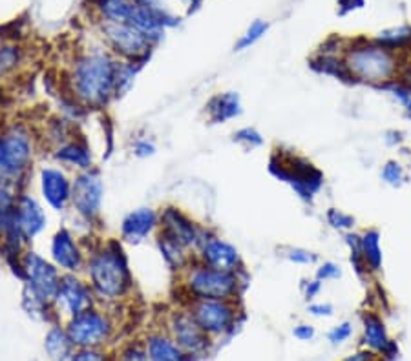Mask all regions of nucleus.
<instances>
[{
  "label": "nucleus",
  "mask_w": 411,
  "mask_h": 361,
  "mask_svg": "<svg viewBox=\"0 0 411 361\" xmlns=\"http://www.w3.org/2000/svg\"><path fill=\"white\" fill-rule=\"evenodd\" d=\"M148 361H192L191 354H186L182 346L177 345L172 336L165 334H152L145 343Z\"/></svg>",
  "instance_id": "412c9836"
},
{
  "label": "nucleus",
  "mask_w": 411,
  "mask_h": 361,
  "mask_svg": "<svg viewBox=\"0 0 411 361\" xmlns=\"http://www.w3.org/2000/svg\"><path fill=\"white\" fill-rule=\"evenodd\" d=\"M186 2H188L191 6H198V2H200V0H186Z\"/></svg>",
  "instance_id": "09e8293b"
},
{
  "label": "nucleus",
  "mask_w": 411,
  "mask_h": 361,
  "mask_svg": "<svg viewBox=\"0 0 411 361\" xmlns=\"http://www.w3.org/2000/svg\"><path fill=\"white\" fill-rule=\"evenodd\" d=\"M159 225V215L152 208H137L127 214L121 223V237L128 243H143Z\"/></svg>",
  "instance_id": "aec40b11"
},
{
  "label": "nucleus",
  "mask_w": 411,
  "mask_h": 361,
  "mask_svg": "<svg viewBox=\"0 0 411 361\" xmlns=\"http://www.w3.org/2000/svg\"><path fill=\"white\" fill-rule=\"evenodd\" d=\"M380 176L382 180H384L386 185L393 186V188H401V186L406 183V171H404L401 162L393 161V159L382 166Z\"/></svg>",
  "instance_id": "7c9ffc66"
},
{
  "label": "nucleus",
  "mask_w": 411,
  "mask_h": 361,
  "mask_svg": "<svg viewBox=\"0 0 411 361\" xmlns=\"http://www.w3.org/2000/svg\"><path fill=\"white\" fill-rule=\"evenodd\" d=\"M328 223L333 226L335 230H351L355 226V217L346 212L338 210V208H329L328 210Z\"/></svg>",
  "instance_id": "473e14b6"
},
{
  "label": "nucleus",
  "mask_w": 411,
  "mask_h": 361,
  "mask_svg": "<svg viewBox=\"0 0 411 361\" xmlns=\"http://www.w3.org/2000/svg\"><path fill=\"white\" fill-rule=\"evenodd\" d=\"M207 115H209L211 122H214V124H220V122H227L230 121V119L240 117V95L236 92H225L214 95V97L209 101V104H207Z\"/></svg>",
  "instance_id": "4be33fe9"
},
{
  "label": "nucleus",
  "mask_w": 411,
  "mask_h": 361,
  "mask_svg": "<svg viewBox=\"0 0 411 361\" xmlns=\"http://www.w3.org/2000/svg\"><path fill=\"white\" fill-rule=\"evenodd\" d=\"M373 40L378 42L380 46H384V48L393 49V51L406 49L411 46V26H398V28L384 30Z\"/></svg>",
  "instance_id": "cd10ccee"
},
{
  "label": "nucleus",
  "mask_w": 411,
  "mask_h": 361,
  "mask_svg": "<svg viewBox=\"0 0 411 361\" xmlns=\"http://www.w3.org/2000/svg\"><path fill=\"white\" fill-rule=\"evenodd\" d=\"M51 259L68 274H77L84 267V252L68 228H61L51 240Z\"/></svg>",
  "instance_id": "a211bd4d"
},
{
  "label": "nucleus",
  "mask_w": 411,
  "mask_h": 361,
  "mask_svg": "<svg viewBox=\"0 0 411 361\" xmlns=\"http://www.w3.org/2000/svg\"><path fill=\"white\" fill-rule=\"evenodd\" d=\"M382 88L386 90V92L395 99L396 103L404 108L406 115L411 119V90L408 88V86H404L401 81H393V83L386 84V86H382Z\"/></svg>",
  "instance_id": "2f4dec72"
},
{
  "label": "nucleus",
  "mask_w": 411,
  "mask_h": 361,
  "mask_svg": "<svg viewBox=\"0 0 411 361\" xmlns=\"http://www.w3.org/2000/svg\"><path fill=\"white\" fill-rule=\"evenodd\" d=\"M15 223L20 235L28 243V241H33L46 228L48 217L45 214V208L33 196L20 194L15 205Z\"/></svg>",
  "instance_id": "f3484780"
},
{
  "label": "nucleus",
  "mask_w": 411,
  "mask_h": 361,
  "mask_svg": "<svg viewBox=\"0 0 411 361\" xmlns=\"http://www.w3.org/2000/svg\"><path fill=\"white\" fill-rule=\"evenodd\" d=\"M66 332L74 346L79 349H97L110 339L113 325L106 314L99 312L95 308H88L77 316L70 317L66 323Z\"/></svg>",
  "instance_id": "1a4fd4ad"
},
{
  "label": "nucleus",
  "mask_w": 411,
  "mask_h": 361,
  "mask_svg": "<svg viewBox=\"0 0 411 361\" xmlns=\"http://www.w3.org/2000/svg\"><path fill=\"white\" fill-rule=\"evenodd\" d=\"M234 141L240 142V144H243V146L247 148H256L264 144V137L259 135L258 130L247 126L241 128V130H238V132L234 133Z\"/></svg>",
  "instance_id": "f704fd0d"
},
{
  "label": "nucleus",
  "mask_w": 411,
  "mask_h": 361,
  "mask_svg": "<svg viewBox=\"0 0 411 361\" xmlns=\"http://www.w3.org/2000/svg\"><path fill=\"white\" fill-rule=\"evenodd\" d=\"M271 171L278 179L289 183L296 190V194L305 201L313 199L323 180L322 174L311 162L298 159V157H289L287 161H282L278 165L273 161L271 162Z\"/></svg>",
  "instance_id": "9b49d317"
},
{
  "label": "nucleus",
  "mask_w": 411,
  "mask_h": 361,
  "mask_svg": "<svg viewBox=\"0 0 411 361\" xmlns=\"http://www.w3.org/2000/svg\"><path fill=\"white\" fill-rule=\"evenodd\" d=\"M159 223H161V234L182 244L186 250L200 249L201 241L207 237L205 230H201L198 223H194L176 206H167L159 215Z\"/></svg>",
  "instance_id": "ddd939ff"
},
{
  "label": "nucleus",
  "mask_w": 411,
  "mask_h": 361,
  "mask_svg": "<svg viewBox=\"0 0 411 361\" xmlns=\"http://www.w3.org/2000/svg\"><path fill=\"white\" fill-rule=\"evenodd\" d=\"M70 361H108V358L97 349H79L75 354H72Z\"/></svg>",
  "instance_id": "4c0bfd02"
},
{
  "label": "nucleus",
  "mask_w": 411,
  "mask_h": 361,
  "mask_svg": "<svg viewBox=\"0 0 411 361\" xmlns=\"http://www.w3.org/2000/svg\"><path fill=\"white\" fill-rule=\"evenodd\" d=\"M340 276H342V270H340V267H338L337 263H333V261H325V263L316 270V279H320V281H325V279H338Z\"/></svg>",
  "instance_id": "58836bf2"
},
{
  "label": "nucleus",
  "mask_w": 411,
  "mask_h": 361,
  "mask_svg": "<svg viewBox=\"0 0 411 361\" xmlns=\"http://www.w3.org/2000/svg\"><path fill=\"white\" fill-rule=\"evenodd\" d=\"M20 62V49L15 46H4L0 48V72L15 69Z\"/></svg>",
  "instance_id": "72a5a7b5"
},
{
  "label": "nucleus",
  "mask_w": 411,
  "mask_h": 361,
  "mask_svg": "<svg viewBox=\"0 0 411 361\" xmlns=\"http://www.w3.org/2000/svg\"><path fill=\"white\" fill-rule=\"evenodd\" d=\"M72 339H70L66 327H59V325H54L49 328L48 334L45 337V349L46 354L54 361H66L72 358Z\"/></svg>",
  "instance_id": "393cba45"
},
{
  "label": "nucleus",
  "mask_w": 411,
  "mask_h": 361,
  "mask_svg": "<svg viewBox=\"0 0 411 361\" xmlns=\"http://www.w3.org/2000/svg\"><path fill=\"white\" fill-rule=\"evenodd\" d=\"M188 312L209 336H225L238 325L236 299H192Z\"/></svg>",
  "instance_id": "423d86ee"
},
{
  "label": "nucleus",
  "mask_w": 411,
  "mask_h": 361,
  "mask_svg": "<svg viewBox=\"0 0 411 361\" xmlns=\"http://www.w3.org/2000/svg\"><path fill=\"white\" fill-rule=\"evenodd\" d=\"M168 330H170L172 339L182 346L186 354H203L211 346V336L198 325V321L192 317L188 310H177L172 312L168 319Z\"/></svg>",
  "instance_id": "f8f14e48"
},
{
  "label": "nucleus",
  "mask_w": 411,
  "mask_h": 361,
  "mask_svg": "<svg viewBox=\"0 0 411 361\" xmlns=\"http://www.w3.org/2000/svg\"><path fill=\"white\" fill-rule=\"evenodd\" d=\"M351 334H353V323L342 321L328 332V339L331 345H340V343H344L346 339H349Z\"/></svg>",
  "instance_id": "c9c22d12"
},
{
  "label": "nucleus",
  "mask_w": 411,
  "mask_h": 361,
  "mask_svg": "<svg viewBox=\"0 0 411 361\" xmlns=\"http://www.w3.org/2000/svg\"><path fill=\"white\" fill-rule=\"evenodd\" d=\"M104 185L103 177L97 170L79 171L72 180V205L79 217H83L86 223H93L99 219L101 208H103Z\"/></svg>",
  "instance_id": "9d476101"
},
{
  "label": "nucleus",
  "mask_w": 411,
  "mask_h": 361,
  "mask_svg": "<svg viewBox=\"0 0 411 361\" xmlns=\"http://www.w3.org/2000/svg\"><path fill=\"white\" fill-rule=\"evenodd\" d=\"M344 64L353 81L386 86L398 78L402 68L401 57L396 51L384 48L375 40H357L344 49Z\"/></svg>",
  "instance_id": "7ed1b4c3"
},
{
  "label": "nucleus",
  "mask_w": 411,
  "mask_h": 361,
  "mask_svg": "<svg viewBox=\"0 0 411 361\" xmlns=\"http://www.w3.org/2000/svg\"><path fill=\"white\" fill-rule=\"evenodd\" d=\"M101 31L110 49L127 62L143 64L150 57L154 42L134 26L104 22L101 26Z\"/></svg>",
  "instance_id": "0eeeda50"
},
{
  "label": "nucleus",
  "mask_w": 411,
  "mask_h": 361,
  "mask_svg": "<svg viewBox=\"0 0 411 361\" xmlns=\"http://www.w3.org/2000/svg\"><path fill=\"white\" fill-rule=\"evenodd\" d=\"M95 10L103 22L130 24L137 11L136 0H95Z\"/></svg>",
  "instance_id": "5701e85b"
},
{
  "label": "nucleus",
  "mask_w": 411,
  "mask_h": 361,
  "mask_svg": "<svg viewBox=\"0 0 411 361\" xmlns=\"http://www.w3.org/2000/svg\"><path fill=\"white\" fill-rule=\"evenodd\" d=\"M360 252L366 261L367 269L371 272L382 270V249H380V232L378 230H366L360 235Z\"/></svg>",
  "instance_id": "a878e982"
},
{
  "label": "nucleus",
  "mask_w": 411,
  "mask_h": 361,
  "mask_svg": "<svg viewBox=\"0 0 411 361\" xmlns=\"http://www.w3.org/2000/svg\"><path fill=\"white\" fill-rule=\"evenodd\" d=\"M33 139L24 126L15 124L0 133V183H19L33 162Z\"/></svg>",
  "instance_id": "20e7f679"
},
{
  "label": "nucleus",
  "mask_w": 411,
  "mask_h": 361,
  "mask_svg": "<svg viewBox=\"0 0 411 361\" xmlns=\"http://www.w3.org/2000/svg\"><path fill=\"white\" fill-rule=\"evenodd\" d=\"M322 283L323 281H320V279H313V281H309V283H304V296L307 301H311V299H314L319 296L320 290H322Z\"/></svg>",
  "instance_id": "a18cd8bd"
},
{
  "label": "nucleus",
  "mask_w": 411,
  "mask_h": 361,
  "mask_svg": "<svg viewBox=\"0 0 411 361\" xmlns=\"http://www.w3.org/2000/svg\"><path fill=\"white\" fill-rule=\"evenodd\" d=\"M198 252H200L201 263L212 269L227 270V272H240L243 269L238 249L218 235H207L205 240L201 241Z\"/></svg>",
  "instance_id": "2eb2a0df"
},
{
  "label": "nucleus",
  "mask_w": 411,
  "mask_h": 361,
  "mask_svg": "<svg viewBox=\"0 0 411 361\" xmlns=\"http://www.w3.org/2000/svg\"><path fill=\"white\" fill-rule=\"evenodd\" d=\"M396 81H401L404 86H408V88L411 90V60L406 64H402L401 74H398V78H396Z\"/></svg>",
  "instance_id": "de8ad7c7"
},
{
  "label": "nucleus",
  "mask_w": 411,
  "mask_h": 361,
  "mask_svg": "<svg viewBox=\"0 0 411 361\" xmlns=\"http://www.w3.org/2000/svg\"><path fill=\"white\" fill-rule=\"evenodd\" d=\"M86 272L93 294L103 301H119L134 285L128 258L121 243L115 240L106 241L93 250L86 261Z\"/></svg>",
  "instance_id": "f03ea898"
},
{
  "label": "nucleus",
  "mask_w": 411,
  "mask_h": 361,
  "mask_svg": "<svg viewBox=\"0 0 411 361\" xmlns=\"http://www.w3.org/2000/svg\"><path fill=\"white\" fill-rule=\"evenodd\" d=\"M362 342L366 349L384 354V358L393 360L398 354V346L393 342L389 334H387L386 323L378 314L375 312H364L362 314Z\"/></svg>",
  "instance_id": "6ab92c4d"
},
{
  "label": "nucleus",
  "mask_w": 411,
  "mask_h": 361,
  "mask_svg": "<svg viewBox=\"0 0 411 361\" xmlns=\"http://www.w3.org/2000/svg\"><path fill=\"white\" fill-rule=\"evenodd\" d=\"M157 246L161 252L163 259L167 261V265L174 270H183L188 265V255H186V249H183L182 244H177L176 241L168 240L167 235L161 234L157 235Z\"/></svg>",
  "instance_id": "bb28decb"
},
{
  "label": "nucleus",
  "mask_w": 411,
  "mask_h": 361,
  "mask_svg": "<svg viewBox=\"0 0 411 361\" xmlns=\"http://www.w3.org/2000/svg\"><path fill=\"white\" fill-rule=\"evenodd\" d=\"M240 274L218 270L200 263L186 270L185 290L192 299H236L240 294Z\"/></svg>",
  "instance_id": "39448f33"
},
{
  "label": "nucleus",
  "mask_w": 411,
  "mask_h": 361,
  "mask_svg": "<svg viewBox=\"0 0 411 361\" xmlns=\"http://www.w3.org/2000/svg\"><path fill=\"white\" fill-rule=\"evenodd\" d=\"M121 361H148V358H147V352H145V349H141V346H137V345H132V346H128L127 351L122 352Z\"/></svg>",
  "instance_id": "79ce46f5"
},
{
  "label": "nucleus",
  "mask_w": 411,
  "mask_h": 361,
  "mask_svg": "<svg viewBox=\"0 0 411 361\" xmlns=\"http://www.w3.org/2000/svg\"><path fill=\"white\" fill-rule=\"evenodd\" d=\"M20 263H22L26 288L31 290L35 296H39L40 299H45L46 303L54 305L55 296L59 292L61 278H63L59 274V267L55 263H49L48 259H45L33 250L24 252L20 258Z\"/></svg>",
  "instance_id": "6e6552de"
},
{
  "label": "nucleus",
  "mask_w": 411,
  "mask_h": 361,
  "mask_svg": "<svg viewBox=\"0 0 411 361\" xmlns=\"http://www.w3.org/2000/svg\"><path fill=\"white\" fill-rule=\"evenodd\" d=\"M342 361H384V360L378 356L377 352L369 351V349H362V351L355 352V354H351V356H348Z\"/></svg>",
  "instance_id": "37998d69"
},
{
  "label": "nucleus",
  "mask_w": 411,
  "mask_h": 361,
  "mask_svg": "<svg viewBox=\"0 0 411 361\" xmlns=\"http://www.w3.org/2000/svg\"><path fill=\"white\" fill-rule=\"evenodd\" d=\"M119 60L104 51L81 55L70 74V88L83 106L103 108L115 99Z\"/></svg>",
  "instance_id": "f257e3e1"
},
{
  "label": "nucleus",
  "mask_w": 411,
  "mask_h": 361,
  "mask_svg": "<svg viewBox=\"0 0 411 361\" xmlns=\"http://www.w3.org/2000/svg\"><path fill=\"white\" fill-rule=\"evenodd\" d=\"M293 336L296 337V339H300V342H311V339L316 336V330H314L313 325H305V323H302V325H296V327L293 328Z\"/></svg>",
  "instance_id": "a19ab883"
},
{
  "label": "nucleus",
  "mask_w": 411,
  "mask_h": 361,
  "mask_svg": "<svg viewBox=\"0 0 411 361\" xmlns=\"http://www.w3.org/2000/svg\"><path fill=\"white\" fill-rule=\"evenodd\" d=\"M267 30H269V24H267L265 20H255V22L249 26V30L245 31V33L241 35V39L236 42V49L241 51V49L250 48V46L256 44V42L267 33Z\"/></svg>",
  "instance_id": "c756f323"
},
{
  "label": "nucleus",
  "mask_w": 411,
  "mask_h": 361,
  "mask_svg": "<svg viewBox=\"0 0 411 361\" xmlns=\"http://www.w3.org/2000/svg\"><path fill=\"white\" fill-rule=\"evenodd\" d=\"M307 312L314 317H331L335 314V307L331 303H311L307 305Z\"/></svg>",
  "instance_id": "ea45409f"
},
{
  "label": "nucleus",
  "mask_w": 411,
  "mask_h": 361,
  "mask_svg": "<svg viewBox=\"0 0 411 361\" xmlns=\"http://www.w3.org/2000/svg\"><path fill=\"white\" fill-rule=\"evenodd\" d=\"M55 159L63 165L79 168L81 171L92 168V151L84 139H74L61 144L55 151Z\"/></svg>",
  "instance_id": "b1692460"
},
{
  "label": "nucleus",
  "mask_w": 411,
  "mask_h": 361,
  "mask_svg": "<svg viewBox=\"0 0 411 361\" xmlns=\"http://www.w3.org/2000/svg\"><path fill=\"white\" fill-rule=\"evenodd\" d=\"M93 296L95 294L92 287L84 283L83 279L77 278L75 274H64L54 305L59 312L74 317L93 307Z\"/></svg>",
  "instance_id": "4468645a"
},
{
  "label": "nucleus",
  "mask_w": 411,
  "mask_h": 361,
  "mask_svg": "<svg viewBox=\"0 0 411 361\" xmlns=\"http://www.w3.org/2000/svg\"><path fill=\"white\" fill-rule=\"evenodd\" d=\"M364 4H366L364 0H338V13L340 15H348L349 11L364 8Z\"/></svg>",
  "instance_id": "c03bdc74"
},
{
  "label": "nucleus",
  "mask_w": 411,
  "mask_h": 361,
  "mask_svg": "<svg viewBox=\"0 0 411 361\" xmlns=\"http://www.w3.org/2000/svg\"><path fill=\"white\" fill-rule=\"evenodd\" d=\"M285 255H287L289 261L298 265H313L316 261V255L304 249H287V254Z\"/></svg>",
  "instance_id": "e433bc0d"
},
{
  "label": "nucleus",
  "mask_w": 411,
  "mask_h": 361,
  "mask_svg": "<svg viewBox=\"0 0 411 361\" xmlns=\"http://www.w3.org/2000/svg\"><path fill=\"white\" fill-rule=\"evenodd\" d=\"M143 64L137 62H121L119 64L118 72V84H115V97H122L128 90L134 86V81H136L139 69H141Z\"/></svg>",
  "instance_id": "c85d7f7f"
},
{
  "label": "nucleus",
  "mask_w": 411,
  "mask_h": 361,
  "mask_svg": "<svg viewBox=\"0 0 411 361\" xmlns=\"http://www.w3.org/2000/svg\"><path fill=\"white\" fill-rule=\"evenodd\" d=\"M40 194L54 210L63 212L72 203V180L61 168L45 166L39 174Z\"/></svg>",
  "instance_id": "dca6fc26"
},
{
  "label": "nucleus",
  "mask_w": 411,
  "mask_h": 361,
  "mask_svg": "<svg viewBox=\"0 0 411 361\" xmlns=\"http://www.w3.org/2000/svg\"><path fill=\"white\" fill-rule=\"evenodd\" d=\"M134 151H136V156L139 157H148L156 151V146L148 141H137L136 146H134Z\"/></svg>",
  "instance_id": "49530a36"
}]
</instances>
